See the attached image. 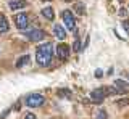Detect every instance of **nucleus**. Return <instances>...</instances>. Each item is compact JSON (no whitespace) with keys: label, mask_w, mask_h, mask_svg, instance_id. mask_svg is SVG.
<instances>
[{"label":"nucleus","mask_w":129,"mask_h":119,"mask_svg":"<svg viewBox=\"0 0 129 119\" xmlns=\"http://www.w3.org/2000/svg\"><path fill=\"white\" fill-rule=\"evenodd\" d=\"M61 19H63V23H64L66 31L74 32V31H76V19H74V15H73L70 10H63V11H61Z\"/></svg>","instance_id":"obj_3"},{"label":"nucleus","mask_w":129,"mask_h":119,"mask_svg":"<svg viewBox=\"0 0 129 119\" xmlns=\"http://www.w3.org/2000/svg\"><path fill=\"white\" fill-rule=\"evenodd\" d=\"M15 24L18 29H21V31H26L27 29V26H29V18H27V15L26 13H18L15 16Z\"/></svg>","instance_id":"obj_4"},{"label":"nucleus","mask_w":129,"mask_h":119,"mask_svg":"<svg viewBox=\"0 0 129 119\" xmlns=\"http://www.w3.org/2000/svg\"><path fill=\"white\" fill-rule=\"evenodd\" d=\"M115 85L116 87H121V89H129V82H124V81H121V79H116L115 81Z\"/></svg>","instance_id":"obj_14"},{"label":"nucleus","mask_w":129,"mask_h":119,"mask_svg":"<svg viewBox=\"0 0 129 119\" xmlns=\"http://www.w3.org/2000/svg\"><path fill=\"white\" fill-rule=\"evenodd\" d=\"M126 103H127V100H121V101H119V105H121V106H124Z\"/></svg>","instance_id":"obj_22"},{"label":"nucleus","mask_w":129,"mask_h":119,"mask_svg":"<svg viewBox=\"0 0 129 119\" xmlns=\"http://www.w3.org/2000/svg\"><path fill=\"white\" fill-rule=\"evenodd\" d=\"M105 97H107V90H105V89H95L94 92L90 93V98H92L94 101H97V103L103 101Z\"/></svg>","instance_id":"obj_8"},{"label":"nucleus","mask_w":129,"mask_h":119,"mask_svg":"<svg viewBox=\"0 0 129 119\" xmlns=\"http://www.w3.org/2000/svg\"><path fill=\"white\" fill-rule=\"evenodd\" d=\"M118 2H119V3H124V2H126V0H118Z\"/></svg>","instance_id":"obj_23"},{"label":"nucleus","mask_w":129,"mask_h":119,"mask_svg":"<svg viewBox=\"0 0 129 119\" xmlns=\"http://www.w3.org/2000/svg\"><path fill=\"white\" fill-rule=\"evenodd\" d=\"M73 50H74V51H81V50H82V45H81V40H79V37H76L74 43H73Z\"/></svg>","instance_id":"obj_15"},{"label":"nucleus","mask_w":129,"mask_h":119,"mask_svg":"<svg viewBox=\"0 0 129 119\" xmlns=\"http://www.w3.org/2000/svg\"><path fill=\"white\" fill-rule=\"evenodd\" d=\"M70 45H66V43H58V47H56V55H58V58L60 60H66L68 56H70Z\"/></svg>","instance_id":"obj_6"},{"label":"nucleus","mask_w":129,"mask_h":119,"mask_svg":"<svg viewBox=\"0 0 129 119\" xmlns=\"http://www.w3.org/2000/svg\"><path fill=\"white\" fill-rule=\"evenodd\" d=\"M53 50L55 47L52 43H42L36 48V60H37V65L42 66V68H47V66L52 65V56H53Z\"/></svg>","instance_id":"obj_1"},{"label":"nucleus","mask_w":129,"mask_h":119,"mask_svg":"<svg viewBox=\"0 0 129 119\" xmlns=\"http://www.w3.org/2000/svg\"><path fill=\"white\" fill-rule=\"evenodd\" d=\"M29 55H23V56H19L18 60H16V68H23V66H26L27 65V63H29Z\"/></svg>","instance_id":"obj_12"},{"label":"nucleus","mask_w":129,"mask_h":119,"mask_svg":"<svg viewBox=\"0 0 129 119\" xmlns=\"http://www.w3.org/2000/svg\"><path fill=\"white\" fill-rule=\"evenodd\" d=\"M24 119H36V114H32V113H26Z\"/></svg>","instance_id":"obj_19"},{"label":"nucleus","mask_w":129,"mask_h":119,"mask_svg":"<svg viewBox=\"0 0 129 119\" xmlns=\"http://www.w3.org/2000/svg\"><path fill=\"white\" fill-rule=\"evenodd\" d=\"M44 2H48V0H44Z\"/></svg>","instance_id":"obj_24"},{"label":"nucleus","mask_w":129,"mask_h":119,"mask_svg":"<svg viewBox=\"0 0 129 119\" xmlns=\"http://www.w3.org/2000/svg\"><path fill=\"white\" fill-rule=\"evenodd\" d=\"M127 13H129V11H127V8H119V11H118V15H119L121 18L127 16Z\"/></svg>","instance_id":"obj_17"},{"label":"nucleus","mask_w":129,"mask_h":119,"mask_svg":"<svg viewBox=\"0 0 129 119\" xmlns=\"http://www.w3.org/2000/svg\"><path fill=\"white\" fill-rule=\"evenodd\" d=\"M74 10L78 11L79 15H86V7H84V3H81V2H78L74 5Z\"/></svg>","instance_id":"obj_13"},{"label":"nucleus","mask_w":129,"mask_h":119,"mask_svg":"<svg viewBox=\"0 0 129 119\" xmlns=\"http://www.w3.org/2000/svg\"><path fill=\"white\" fill-rule=\"evenodd\" d=\"M97 119H107V113H105V109H99V111H97Z\"/></svg>","instance_id":"obj_16"},{"label":"nucleus","mask_w":129,"mask_h":119,"mask_svg":"<svg viewBox=\"0 0 129 119\" xmlns=\"http://www.w3.org/2000/svg\"><path fill=\"white\" fill-rule=\"evenodd\" d=\"M102 76H103V71L102 69H97L95 71V77H102Z\"/></svg>","instance_id":"obj_20"},{"label":"nucleus","mask_w":129,"mask_h":119,"mask_svg":"<svg viewBox=\"0 0 129 119\" xmlns=\"http://www.w3.org/2000/svg\"><path fill=\"white\" fill-rule=\"evenodd\" d=\"M8 7H10V10H23V8H26V2L24 0H11L10 3H8Z\"/></svg>","instance_id":"obj_9"},{"label":"nucleus","mask_w":129,"mask_h":119,"mask_svg":"<svg viewBox=\"0 0 129 119\" xmlns=\"http://www.w3.org/2000/svg\"><path fill=\"white\" fill-rule=\"evenodd\" d=\"M53 35L60 42H63L64 39H66V27L61 26V24H55L53 26Z\"/></svg>","instance_id":"obj_7"},{"label":"nucleus","mask_w":129,"mask_h":119,"mask_svg":"<svg viewBox=\"0 0 129 119\" xmlns=\"http://www.w3.org/2000/svg\"><path fill=\"white\" fill-rule=\"evenodd\" d=\"M40 13H42V16L45 18V19H53L55 18V11H53V8H52V7H45V8H42V11H40Z\"/></svg>","instance_id":"obj_10"},{"label":"nucleus","mask_w":129,"mask_h":119,"mask_svg":"<svg viewBox=\"0 0 129 119\" xmlns=\"http://www.w3.org/2000/svg\"><path fill=\"white\" fill-rule=\"evenodd\" d=\"M60 95H66V97H70V95H71V93H70V92H68V90H64V92H60Z\"/></svg>","instance_id":"obj_21"},{"label":"nucleus","mask_w":129,"mask_h":119,"mask_svg":"<svg viewBox=\"0 0 129 119\" xmlns=\"http://www.w3.org/2000/svg\"><path fill=\"white\" fill-rule=\"evenodd\" d=\"M24 35H26L29 40H34V42H40L45 39V32L40 29H32V31H24Z\"/></svg>","instance_id":"obj_5"},{"label":"nucleus","mask_w":129,"mask_h":119,"mask_svg":"<svg viewBox=\"0 0 129 119\" xmlns=\"http://www.w3.org/2000/svg\"><path fill=\"white\" fill-rule=\"evenodd\" d=\"M127 11H129V7H127Z\"/></svg>","instance_id":"obj_25"},{"label":"nucleus","mask_w":129,"mask_h":119,"mask_svg":"<svg viewBox=\"0 0 129 119\" xmlns=\"http://www.w3.org/2000/svg\"><path fill=\"white\" fill-rule=\"evenodd\" d=\"M24 103H26V106H29V108H39V106H42L44 103H45V97L40 95V93H31L24 98Z\"/></svg>","instance_id":"obj_2"},{"label":"nucleus","mask_w":129,"mask_h":119,"mask_svg":"<svg viewBox=\"0 0 129 119\" xmlns=\"http://www.w3.org/2000/svg\"><path fill=\"white\" fill-rule=\"evenodd\" d=\"M123 29L129 32V21H123Z\"/></svg>","instance_id":"obj_18"},{"label":"nucleus","mask_w":129,"mask_h":119,"mask_svg":"<svg viewBox=\"0 0 129 119\" xmlns=\"http://www.w3.org/2000/svg\"><path fill=\"white\" fill-rule=\"evenodd\" d=\"M8 29H10V26H8L7 18L3 16V15H0V34H5V32H8Z\"/></svg>","instance_id":"obj_11"}]
</instances>
